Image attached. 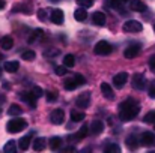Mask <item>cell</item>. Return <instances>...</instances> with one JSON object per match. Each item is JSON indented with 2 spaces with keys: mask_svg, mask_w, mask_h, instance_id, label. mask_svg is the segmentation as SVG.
<instances>
[{
  "mask_svg": "<svg viewBox=\"0 0 155 153\" xmlns=\"http://www.w3.org/2000/svg\"><path fill=\"white\" fill-rule=\"evenodd\" d=\"M139 111H140V105H139V102L136 99H133V98L125 99L119 105V117H120L122 122L133 120L134 117H137Z\"/></svg>",
  "mask_w": 155,
  "mask_h": 153,
  "instance_id": "1",
  "label": "cell"
},
{
  "mask_svg": "<svg viewBox=\"0 0 155 153\" xmlns=\"http://www.w3.org/2000/svg\"><path fill=\"white\" fill-rule=\"evenodd\" d=\"M26 126H27L26 120L18 119V117L15 116L14 119H11V120L8 122V125H6V131H8V132H11V134H18L20 131L26 129Z\"/></svg>",
  "mask_w": 155,
  "mask_h": 153,
  "instance_id": "2",
  "label": "cell"
},
{
  "mask_svg": "<svg viewBox=\"0 0 155 153\" xmlns=\"http://www.w3.org/2000/svg\"><path fill=\"white\" fill-rule=\"evenodd\" d=\"M122 30H124L125 33H140V32L143 30V26H142V23L137 21V20H128V21L124 23Z\"/></svg>",
  "mask_w": 155,
  "mask_h": 153,
  "instance_id": "3",
  "label": "cell"
},
{
  "mask_svg": "<svg viewBox=\"0 0 155 153\" xmlns=\"http://www.w3.org/2000/svg\"><path fill=\"white\" fill-rule=\"evenodd\" d=\"M94 51H95V54H98V56H107V54H110V53L113 51V47H111L107 41H100V42L94 47Z\"/></svg>",
  "mask_w": 155,
  "mask_h": 153,
  "instance_id": "4",
  "label": "cell"
},
{
  "mask_svg": "<svg viewBox=\"0 0 155 153\" xmlns=\"http://www.w3.org/2000/svg\"><path fill=\"white\" fill-rule=\"evenodd\" d=\"M63 120H65V113H63V110L56 108V110H53L51 113H50V122H51L53 125H62Z\"/></svg>",
  "mask_w": 155,
  "mask_h": 153,
  "instance_id": "5",
  "label": "cell"
},
{
  "mask_svg": "<svg viewBox=\"0 0 155 153\" xmlns=\"http://www.w3.org/2000/svg\"><path fill=\"white\" fill-rule=\"evenodd\" d=\"M131 83H133V87L136 90H143L146 87V78H145L143 74H134Z\"/></svg>",
  "mask_w": 155,
  "mask_h": 153,
  "instance_id": "6",
  "label": "cell"
},
{
  "mask_svg": "<svg viewBox=\"0 0 155 153\" xmlns=\"http://www.w3.org/2000/svg\"><path fill=\"white\" fill-rule=\"evenodd\" d=\"M140 143L146 147H155V134L146 131L140 135Z\"/></svg>",
  "mask_w": 155,
  "mask_h": 153,
  "instance_id": "7",
  "label": "cell"
},
{
  "mask_svg": "<svg viewBox=\"0 0 155 153\" xmlns=\"http://www.w3.org/2000/svg\"><path fill=\"white\" fill-rule=\"evenodd\" d=\"M50 20H51V23H54V24L62 26L63 21H65L63 11H62V9H51V12H50Z\"/></svg>",
  "mask_w": 155,
  "mask_h": 153,
  "instance_id": "8",
  "label": "cell"
},
{
  "mask_svg": "<svg viewBox=\"0 0 155 153\" xmlns=\"http://www.w3.org/2000/svg\"><path fill=\"white\" fill-rule=\"evenodd\" d=\"M127 81H128V74L127 72H119L113 77V84H114L116 89H122L127 84Z\"/></svg>",
  "mask_w": 155,
  "mask_h": 153,
  "instance_id": "9",
  "label": "cell"
},
{
  "mask_svg": "<svg viewBox=\"0 0 155 153\" xmlns=\"http://www.w3.org/2000/svg\"><path fill=\"white\" fill-rule=\"evenodd\" d=\"M75 105H77L78 108H81V110L87 108V107L91 105V93H89V92H84V93H81V95L77 98Z\"/></svg>",
  "mask_w": 155,
  "mask_h": 153,
  "instance_id": "10",
  "label": "cell"
},
{
  "mask_svg": "<svg viewBox=\"0 0 155 153\" xmlns=\"http://www.w3.org/2000/svg\"><path fill=\"white\" fill-rule=\"evenodd\" d=\"M139 53H140V45L139 44H133V45H128V48L124 51V56L127 59H134V57L139 56Z\"/></svg>",
  "mask_w": 155,
  "mask_h": 153,
  "instance_id": "11",
  "label": "cell"
},
{
  "mask_svg": "<svg viewBox=\"0 0 155 153\" xmlns=\"http://www.w3.org/2000/svg\"><path fill=\"white\" fill-rule=\"evenodd\" d=\"M104 129V123L101 120H94L91 125H89V132L92 135H100Z\"/></svg>",
  "mask_w": 155,
  "mask_h": 153,
  "instance_id": "12",
  "label": "cell"
},
{
  "mask_svg": "<svg viewBox=\"0 0 155 153\" xmlns=\"http://www.w3.org/2000/svg\"><path fill=\"white\" fill-rule=\"evenodd\" d=\"M20 98H21V101L27 102L30 107H36V99L38 98H35L32 92H23V93H20Z\"/></svg>",
  "mask_w": 155,
  "mask_h": 153,
  "instance_id": "13",
  "label": "cell"
},
{
  "mask_svg": "<svg viewBox=\"0 0 155 153\" xmlns=\"http://www.w3.org/2000/svg\"><path fill=\"white\" fill-rule=\"evenodd\" d=\"M130 8H131L134 12H145V11L148 9L146 3H145V2H142V0H131Z\"/></svg>",
  "mask_w": 155,
  "mask_h": 153,
  "instance_id": "14",
  "label": "cell"
},
{
  "mask_svg": "<svg viewBox=\"0 0 155 153\" xmlns=\"http://www.w3.org/2000/svg\"><path fill=\"white\" fill-rule=\"evenodd\" d=\"M101 92H103V96L108 101H113L114 99V93H113V89L110 87V84L107 83H103L101 84Z\"/></svg>",
  "mask_w": 155,
  "mask_h": 153,
  "instance_id": "15",
  "label": "cell"
},
{
  "mask_svg": "<svg viewBox=\"0 0 155 153\" xmlns=\"http://www.w3.org/2000/svg\"><path fill=\"white\" fill-rule=\"evenodd\" d=\"M139 144H140V138L137 137V135H128V138H127V146H128V149H131V150H136L137 147H139Z\"/></svg>",
  "mask_w": 155,
  "mask_h": 153,
  "instance_id": "16",
  "label": "cell"
},
{
  "mask_svg": "<svg viewBox=\"0 0 155 153\" xmlns=\"http://www.w3.org/2000/svg\"><path fill=\"white\" fill-rule=\"evenodd\" d=\"M87 134H89V125H84L77 134H74V135L71 137V140H72V141H80V140H83Z\"/></svg>",
  "mask_w": 155,
  "mask_h": 153,
  "instance_id": "17",
  "label": "cell"
},
{
  "mask_svg": "<svg viewBox=\"0 0 155 153\" xmlns=\"http://www.w3.org/2000/svg\"><path fill=\"white\" fill-rule=\"evenodd\" d=\"M92 21H94V24H97V26H104L105 24V15H104L103 12H94L92 14Z\"/></svg>",
  "mask_w": 155,
  "mask_h": 153,
  "instance_id": "18",
  "label": "cell"
},
{
  "mask_svg": "<svg viewBox=\"0 0 155 153\" xmlns=\"http://www.w3.org/2000/svg\"><path fill=\"white\" fill-rule=\"evenodd\" d=\"M0 47H2V50H11L14 47V39L11 36H3L0 39Z\"/></svg>",
  "mask_w": 155,
  "mask_h": 153,
  "instance_id": "19",
  "label": "cell"
},
{
  "mask_svg": "<svg viewBox=\"0 0 155 153\" xmlns=\"http://www.w3.org/2000/svg\"><path fill=\"white\" fill-rule=\"evenodd\" d=\"M3 69L8 71V72H11V74H14V72H17V71L20 69V63L15 62V60H12V62H6L5 66H3Z\"/></svg>",
  "mask_w": 155,
  "mask_h": 153,
  "instance_id": "20",
  "label": "cell"
},
{
  "mask_svg": "<svg viewBox=\"0 0 155 153\" xmlns=\"http://www.w3.org/2000/svg\"><path fill=\"white\" fill-rule=\"evenodd\" d=\"M84 117H86V114H84L83 111H78V110H72V111H71V120L75 122V123L84 120Z\"/></svg>",
  "mask_w": 155,
  "mask_h": 153,
  "instance_id": "21",
  "label": "cell"
},
{
  "mask_svg": "<svg viewBox=\"0 0 155 153\" xmlns=\"http://www.w3.org/2000/svg\"><path fill=\"white\" fill-rule=\"evenodd\" d=\"M32 140V135H26V137H23L21 140H20V143H18V146H20V150H27L29 147H30V141Z\"/></svg>",
  "mask_w": 155,
  "mask_h": 153,
  "instance_id": "22",
  "label": "cell"
},
{
  "mask_svg": "<svg viewBox=\"0 0 155 153\" xmlns=\"http://www.w3.org/2000/svg\"><path fill=\"white\" fill-rule=\"evenodd\" d=\"M108 6L114 11H119L120 14H124V6H122V2L120 0H107Z\"/></svg>",
  "mask_w": 155,
  "mask_h": 153,
  "instance_id": "23",
  "label": "cell"
},
{
  "mask_svg": "<svg viewBox=\"0 0 155 153\" xmlns=\"http://www.w3.org/2000/svg\"><path fill=\"white\" fill-rule=\"evenodd\" d=\"M74 18H75L77 21H84V20L87 18L86 8H83V9H75V12H74Z\"/></svg>",
  "mask_w": 155,
  "mask_h": 153,
  "instance_id": "24",
  "label": "cell"
},
{
  "mask_svg": "<svg viewBox=\"0 0 155 153\" xmlns=\"http://www.w3.org/2000/svg\"><path fill=\"white\" fill-rule=\"evenodd\" d=\"M62 146V138L60 137H53L50 138V149L51 150H59Z\"/></svg>",
  "mask_w": 155,
  "mask_h": 153,
  "instance_id": "25",
  "label": "cell"
},
{
  "mask_svg": "<svg viewBox=\"0 0 155 153\" xmlns=\"http://www.w3.org/2000/svg\"><path fill=\"white\" fill-rule=\"evenodd\" d=\"M21 113H23V110L20 108V105H15V104H14V105H11V107L8 108V114H9L11 117H15V116H20Z\"/></svg>",
  "mask_w": 155,
  "mask_h": 153,
  "instance_id": "26",
  "label": "cell"
},
{
  "mask_svg": "<svg viewBox=\"0 0 155 153\" xmlns=\"http://www.w3.org/2000/svg\"><path fill=\"white\" fill-rule=\"evenodd\" d=\"M44 147H45V140L44 138H36L33 141V150L35 152H41V150H44Z\"/></svg>",
  "mask_w": 155,
  "mask_h": 153,
  "instance_id": "27",
  "label": "cell"
},
{
  "mask_svg": "<svg viewBox=\"0 0 155 153\" xmlns=\"http://www.w3.org/2000/svg\"><path fill=\"white\" fill-rule=\"evenodd\" d=\"M63 87H65L66 90H74V89L78 87V84H77L75 78H68V80L63 83Z\"/></svg>",
  "mask_w": 155,
  "mask_h": 153,
  "instance_id": "28",
  "label": "cell"
},
{
  "mask_svg": "<svg viewBox=\"0 0 155 153\" xmlns=\"http://www.w3.org/2000/svg\"><path fill=\"white\" fill-rule=\"evenodd\" d=\"M3 150H5L6 153H15V150H17V144H15V141H14V140H9V141L5 144Z\"/></svg>",
  "mask_w": 155,
  "mask_h": 153,
  "instance_id": "29",
  "label": "cell"
},
{
  "mask_svg": "<svg viewBox=\"0 0 155 153\" xmlns=\"http://www.w3.org/2000/svg\"><path fill=\"white\" fill-rule=\"evenodd\" d=\"M63 65H65L66 68H72V66L75 65V59H74V56H72V54H66V56L63 57Z\"/></svg>",
  "mask_w": 155,
  "mask_h": 153,
  "instance_id": "30",
  "label": "cell"
},
{
  "mask_svg": "<svg viewBox=\"0 0 155 153\" xmlns=\"http://www.w3.org/2000/svg\"><path fill=\"white\" fill-rule=\"evenodd\" d=\"M143 122H145V123H148V125L155 123V111H149V113H146V116L143 117Z\"/></svg>",
  "mask_w": 155,
  "mask_h": 153,
  "instance_id": "31",
  "label": "cell"
},
{
  "mask_svg": "<svg viewBox=\"0 0 155 153\" xmlns=\"http://www.w3.org/2000/svg\"><path fill=\"white\" fill-rule=\"evenodd\" d=\"M54 74L59 75V77H63V75L68 74V68H66L65 65H62V66H56V68H54Z\"/></svg>",
  "mask_w": 155,
  "mask_h": 153,
  "instance_id": "32",
  "label": "cell"
},
{
  "mask_svg": "<svg viewBox=\"0 0 155 153\" xmlns=\"http://www.w3.org/2000/svg\"><path fill=\"white\" fill-rule=\"evenodd\" d=\"M35 56H36V54H35V51L27 50V51H24V53H23V56H21V57H23L24 60L30 62V60H33V59H35Z\"/></svg>",
  "mask_w": 155,
  "mask_h": 153,
  "instance_id": "33",
  "label": "cell"
},
{
  "mask_svg": "<svg viewBox=\"0 0 155 153\" xmlns=\"http://www.w3.org/2000/svg\"><path fill=\"white\" fill-rule=\"evenodd\" d=\"M105 152L107 153H119L120 152V147H119L117 144H108V146L105 147Z\"/></svg>",
  "mask_w": 155,
  "mask_h": 153,
  "instance_id": "34",
  "label": "cell"
},
{
  "mask_svg": "<svg viewBox=\"0 0 155 153\" xmlns=\"http://www.w3.org/2000/svg\"><path fill=\"white\" fill-rule=\"evenodd\" d=\"M75 2L80 8H91L94 5V0H75Z\"/></svg>",
  "mask_w": 155,
  "mask_h": 153,
  "instance_id": "35",
  "label": "cell"
},
{
  "mask_svg": "<svg viewBox=\"0 0 155 153\" xmlns=\"http://www.w3.org/2000/svg\"><path fill=\"white\" fill-rule=\"evenodd\" d=\"M32 93H33V96L35 98H41L42 95H44V92H42V89L41 87H38V86H35V87H32V90H30Z\"/></svg>",
  "mask_w": 155,
  "mask_h": 153,
  "instance_id": "36",
  "label": "cell"
},
{
  "mask_svg": "<svg viewBox=\"0 0 155 153\" xmlns=\"http://www.w3.org/2000/svg\"><path fill=\"white\" fill-rule=\"evenodd\" d=\"M74 78H75V81H77V84H78V86H84V84H86V78H84L83 75L75 74V75H74Z\"/></svg>",
  "mask_w": 155,
  "mask_h": 153,
  "instance_id": "37",
  "label": "cell"
},
{
  "mask_svg": "<svg viewBox=\"0 0 155 153\" xmlns=\"http://www.w3.org/2000/svg\"><path fill=\"white\" fill-rule=\"evenodd\" d=\"M45 98H47L48 102H54L57 99V93H54V92H47V93H45Z\"/></svg>",
  "mask_w": 155,
  "mask_h": 153,
  "instance_id": "38",
  "label": "cell"
},
{
  "mask_svg": "<svg viewBox=\"0 0 155 153\" xmlns=\"http://www.w3.org/2000/svg\"><path fill=\"white\" fill-rule=\"evenodd\" d=\"M149 96L155 99V80L151 83V86H149Z\"/></svg>",
  "mask_w": 155,
  "mask_h": 153,
  "instance_id": "39",
  "label": "cell"
},
{
  "mask_svg": "<svg viewBox=\"0 0 155 153\" xmlns=\"http://www.w3.org/2000/svg\"><path fill=\"white\" fill-rule=\"evenodd\" d=\"M45 17H47V11L45 9H39L38 11V18L39 20H45Z\"/></svg>",
  "mask_w": 155,
  "mask_h": 153,
  "instance_id": "40",
  "label": "cell"
},
{
  "mask_svg": "<svg viewBox=\"0 0 155 153\" xmlns=\"http://www.w3.org/2000/svg\"><path fill=\"white\" fill-rule=\"evenodd\" d=\"M149 66H151V69H152V72L155 74V56L149 60Z\"/></svg>",
  "mask_w": 155,
  "mask_h": 153,
  "instance_id": "41",
  "label": "cell"
},
{
  "mask_svg": "<svg viewBox=\"0 0 155 153\" xmlns=\"http://www.w3.org/2000/svg\"><path fill=\"white\" fill-rule=\"evenodd\" d=\"M5 5H6V3H5V0H0V11L5 8Z\"/></svg>",
  "mask_w": 155,
  "mask_h": 153,
  "instance_id": "42",
  "label": "cell"
},
{
  "mask_svg": "<svg viewBox=\"0 0 155 153\" xmlns=\"http://www.w3.org/2000/svg\"><path fill=\"white\" fill-rule=\"evenodd\" d=\"M120 2H122V3H125V2H128V0H120Z\"/></svg>",
  "mask_w": 155,
  "mask_h": 153,
  "instance_id": "43",
  "label": "cell"
},
{
  "mask_svg": "<svg viewBox=\"0 0 155 153\" xmlns=\"http://www.w3.org/2000/svg\"><path fill=\"white\" fill-rule=\"evenodd\" d=\"M0 77H2V68H0Z\"/></svg>",
  "mask_w": 155,
  "mask_h": 153,
  "instance_id": "44",
  "label": "cell"
},
{
  "mask_svg": "<svg viewBox=\"0 0 155 153\" xmlns=\"http://www.w3.org/2000/svg\"><path fill=\"white\" fill-rule=\"evenodd\" d=\"M154 30H155V24H154Z\"/></svg>",
  "mask_w": 155,
  "mask_h": 153,
  "instance_id": "45",
  "label": "cell"
},
{
  "mask_svg": "<svg viewBox=\"0 0 155 153\" xmlns=\"http://www.w3.org/2000/svg\"><path fill=\"white\" fill-rule=\"evenodd\" d=\"M0 111H2V108H0Z\"/></svg>",
  "mask_w": 155,
  "mask_h": 153,
  "instance_id": "46",
  "label": "cell"
},
{
  "mask_svg": "<svg viewBox=\"0 0 155 153\" xmlns=\"http://www.w3.org/2000/svg\"><path fill=\"white\" fill-rule=\"evenodd\" d=\"M154 125H155V123H154Z\"/></svg>",
  "mask_w": 155,
  "mask_h": 153,
  "instance_id": "47",
  "label": "cell"
}]
</instances>
